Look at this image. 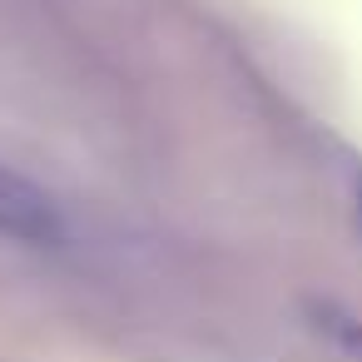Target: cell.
<instances>
[{
	"instance_id": "cell-1",
	"label": "cell",
	"mask_w": 362,
	"mask_h": 362,
	"mask_svg": "<svg viewBox=\"0 0 362 362\" xmlns=\"http://www.w3.org/2000/svg\"><path fill=\"white\" fill-rule=\"evenodd\" d=\"M0 233L45 248V243H65L70 223H65V209L40 184H30L25 174L0 164Z\"/></svg>"
},
{
	"instance_id": "cell-2",
	"label": "cell",
	"mask_w": 362,
	"mask_h": 362,
	"mask_svg": "<svg viewBox=\"0 0 362 362\" xmlns=\"http://www.w3.org/2000/svg\"><path fill=\"white\" fill-rule=\"evenodd\" d=\"M317 317H322V327H327V332H337L347 347H357V352H362V327H357L352 317H342L337 308H317Z\"/></svg>"
}]
</instances>
